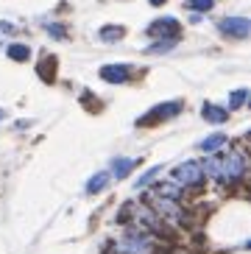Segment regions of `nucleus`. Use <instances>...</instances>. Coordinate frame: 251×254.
<instances>
[{
    "mask_svg": "<svg viewBox=\"0 0 251 254\" xmlns=\"http://www.w3.org/2000/svg\"><path fill=\"white\" fill-rule=\"evenodd\" d=\"M176 42H179V39H156L154 45H148L145 53H168V51L176 48Z\"/></svg>",
    "mask_w": 251,
    "mask_h": 254,
    "instance_id": "f3484780",
    "label": "nucleus"
},
{
    "mask_svg": "<svg viewBox=\"0 0 251 254\" xmlns=\"http://www.w3.org/2000/svg\"><path fill=\"white\" fill-rule=\"evenodd\" d=\"M101 78L106 84H126L131 78V67L128 64H104L101 67Z\"/></svg>",
    "mask_w": 251,
    "mask_h": 254,
    "instance_id": "6e6552de",
    "label": "nucleus"
},
{
    "mask_svg": "<svg viewBox=\"0 0 251 254\" xmlns=\"http://www.w3.org/2000/svg\"><path fill=\"white\" fill-rule=\"evenodd\" d=\"M185 109L182 101H168V104H156L151 112H145L140 120H137V126H154V123H162V120H173L179 112Z\"/></svg>",
    "mask_w": 251,
    "mask_h": 254,
    "instance_id": "39448f33",
    "label": "nucleus"
},
{
    "mask_svg": "<svg viewBox=\"0 0 251 254\" xmlns=\"http://www.w3.org/2000/svg\"><path fill=\"white\" fill-rule=\"evenodd\" d=\"M201 118L207 120V123L221 126V123L229 120V109H226V106H218V104H204L201 106Z\"/></svg>",
    "mask_w": 251,
    "mask_h": 254,
    "instance_id": "1a4fd4ad",
    "label": "nucleus"
},
{
    "mask_svg": "<svg viewBox=\"0 0 251 254\" xmlns=\"http://www.w3.org/2000/svg\"><path fill=\"white\" fill-rule=\"evenodd\" d=\"M179 31H182V23L176 17H159L148 25V37L156 39H179Z\"/></svg>",
    "mask_w": 251,
    "mask_h": 254,
    "instance_id": "423d86ee",
    "label": "nucleus"
},
{
    "mask_svg": "<svg viewBox=\"0 0 251 254\" xmlns=\"http://www.w3.org/2000/svg\"><path fill=\"white\" fill-rule=\"evenodd\" d=\"M0 118H3V109H0Z\"/></svg>",
    "mask_w": 251,
    "mask_h": 254,
    "instance_id": "4be33fe9",
    "label": "nucleus"
},
{
    "mask_svg": "<svg viewBox=\"0 0 251 254\" xmlns=\"http://www.w3.org/2000/svg\"><path fill=\"white\" fill-rule=\"evenodd\" d=\"M106 185H109V173H106V171H98L95 176L87 182V193L95 195V193H101V190H106Z\"/></svg>",
    "mask_w": 251,
    "mask_h": 254,
    "instance_id": "ddd939ff",
    "label": "nucleus"
},
{
    "mask_svg": "<svg viewBox=\"0 0 251 254\" xmlns=\"http://www.w3.org/2000/svg\"><path fill=\"white\" fill-rule=\"evenodd\" d=\"M226 142H229V137L218 131V134H209V137H204V140L198 142V151H204V154H215V151H221L223 145H226Z\"/></svg>",
    "mask_w": 251,
    "mask_h": 254,
    "instance_id": "f8f14e48",
    "label": "nucleus"
},
{
    "mask_svg": "<svg viewBox=\"0 0 251 254\" xmlns=\"http://www.w3.org/2000/svg\"><path fill=\"white\" fill-rule=\"evenodd\" d=\"M246 98H249V90H235L229 95V112H235V109H240V106H246Z\"/></svg>",
    "mask_w": 251,
    "mask_h": 254,
    "instance_id": "a211bd4d",
    "label": "nucleus"
},
{
    "mask_svg": "<svg viewBox=\"0 0 251 254\" xmlns=\"http://www.w3.org/2000/svg\"><path fill=\"white\" fill-rule=\"evenodd\" d=\"M159 171H162L159 165H156V168H151V171H145V173L140 176V179H137V185H134V187H137V190H145V187H148L151 182L156 179V173H159Z\"/></svg>",
    "mask_w": 251,
    "mask_h": 254,
    "instance_id": "6ab92c4d",
    "label": "nucleus"
},
{
    "mask_svg": "<svg viewBox=\"0 0 251 254\" xmlns=\"http://www.w3.org/2000/svg\"><path fill=\"white\" fill-rule=\"evenodd\" d=\"M246 154L240 148H235V151H229L226 157H218V179L215 182H221L223 187H235V185H240L243 182V176H246Z\"/></svg>",
    "mask_w": 251,
    "mask_h": 254,
    "instance_id": "f03ea898",
    "label": "nucleus"
},
{
    "mask_svg": "<svg viewBox=\"0 0 251 254\" xmlns=\"http://www.w3.org/2000/svg\"><path fill=\"white\" fill-rule=\"evenodd\" d=\"M6 56L11 62H28L31 59V48L28 45H8L6 48Z\"/></svg>",
    "mask_w": 251,
    "mask_h": 254,
    "instance_id": "2eb2a0df",
    "label": "nucleus"
},
{
    "mask_svg": "<svg viewBox=\"0 0 251 254\" xmlns=\"http://www.w3.org/2000/svg\"><path fill=\"white\" fill-rule=\"evenodd\" d=\"M151 209L156 215L168 221V224H176V226H185L187 224V212L182 209V201H173V198H162V195H154L151 193Z\"/></svg>",
    "mask_w": 251,
    "mask_h": 254,
    "instance_id": "20e7f679",
    "label": "nucleus"
},
{
    "mask_svg": "<svg viewBox=\"0 0 251 254\" xmlns=\"http://www.w3.org/2000/svg\"><path fill=\"white\" fill-rule=\"evenodd\" d=\"M170 179L176 182L182 190H201V187L207 185V176L201 171V162L195 159H185V162H179L173 171H170Z\"/></svg>",
    "mask_w": 251,
    "mask_h": 254,
    "instance_id": "7ed1b4c3",
    "label": "nucleus"
},
{
    "mask_svg": "<svg viewBox=\"0 0 251 254\" xmlns=\"http://www.w3.org/2000/svg\"><path fill=\"white\" fill-rule=\"evenodd\" d=\"M48 34H51L53 39H64V37H67V28H64V25H56V23H53V25H48Z\"/></svg>",
    "mask_w": 251,
    "mask_h": 254,
    "instance_id": "aec40b11",
    "label": "nucleus"
},
{
    "mask_svg": "<svg viewBox=\"0 0 251 254\" xmlns=\"http://www.w3.org/2000/svg\"><path fill=\"white\" fill-rule=\"evenodd\" d=\"M154 195H162V198H173V201H182V195H185V190L176 185V182H159V185H154Z\"/></svg>",
    "mask_w": 251,
    "mask_h": 254,
    "instance_id": "9b49d317",
    "label": "nucleus"
},
{
    "mask_svg": "<svg viewBox=\"0 0 251 254\" xmlns=\"http://www.w3.org/2000/svg\"><path fill=\"white\" fill-rule=\"evenodd\" d=\"M137 168V159H131V157H118L115 162H112V171H109V179H118V182H123L128 173Z\"/></svg>",
    "mask_w": 251,
    "mask_h": 254,
    "instance_id": "9d476101",
    "label": "nucleus"
},
{
    "mask_svg": "<svg viewBox=\"0 0 251 254\" xmlns=\"http://www.w3.org/2000/svg\"><path fill=\"white\" fill-rule=\"evenodd\" d=\"M115 254H154L156 252V238L142 226H128L120 235V240L112 249Z\"/></svg>",
    "mask_w": 251,
    "mask_h": 254,
    "instance_id": "f257e3e1",
    "label": "nucleus"
},
{
    "mask_svg": "<svg viewBox=\"0 0 251 254\" xmlns=\"http://www.w3.org/2000/svg\"><path fill=\"white\" fill-rule=\"evenodd\" d=\"M151 6H162V3H168V0H148Z\"/></svg>",
    "mask_w": 251,
    "mask_h": 254,
    "instance_id": "412c9836",
    "label": "nucleus"
},
{
    "mask_svg": "<svg viewBox=\"0 0 251 254\" xmlns=\"http://www.w3.org/2000/svg\"><path fill=\"white\" fill-rule=\"evenodd\" d=\"M185 6L190 8L192 14H207L209 8L215 6V0H185Z\"/></svg>",
    "mask_w": 251,
    "mask_h": 254,
    "instance_id": "dca6fc26",
    "label": "nucleus"
},
{
    "mask_svg": "<svg viewBox=\"0 0 251 254\" xmlns=\"http://www.w3.org/2000/svg\"><path fill=\"white\" fill-rule=\"evenodd\" d=\"M218 31H221L223 37H232V39H246L251 31V23L249 17H226L218 23Z\"/></svg>",
    "mask_w": 251,
    "mask_h": 254,
    "instance_id": "0eeeda50",
    "label": "nucleus"
},
{
    "mask_svg": "<svg viewBox=\"0 0 251 254\" xmlns=\"http://www.w3.org/2000/svg\"><path fill=\"white\" fill-rule=\"evenodd\" d=\"M123 25H104V28L98 31V39L101 42H118V39H123Z\"/></svg>",
    "mask_w": 251,
    "mask_h": 254,
    "instance_id": "4468645a",
    "label": "nucleus"
}]
</instances>
